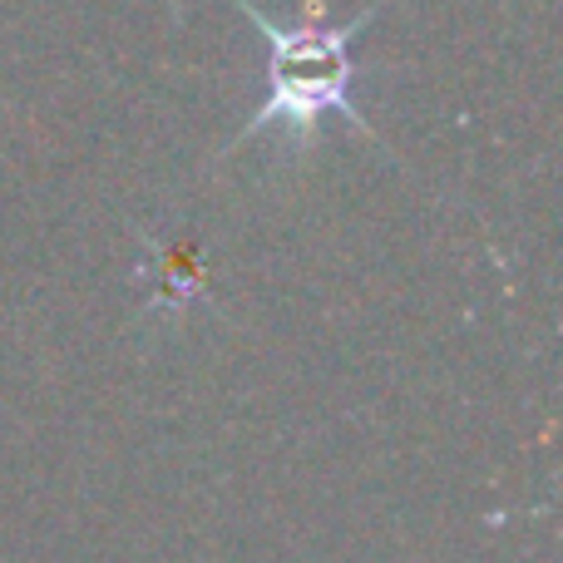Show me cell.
<instances>
[{
    "label": "cell",
    "instance_id": "6da1fadb",
    "mask_svg": "<svg viewBox=\"0 0 563 563\" xmlns=\"http://www.w3.org/2000/svg\"><path fill=\"white\" fill-rule=\"evenodd\" d=\"M247 20L267 35V99L228 148H238L243 139H257L263 129H287L291 148H311L317 144V124L327 114H346L356 129H366V139H376V129L366 124V114L351 99L356 85V59H351V40L380 15V0H371L361 15H351L346 25H317V20H291L282 25L263 5L253 0H233ZM223 148V154H228Z\"/></svg>",
    "mask_w": 563,
    "mask_h": 563
}]
</instances>
